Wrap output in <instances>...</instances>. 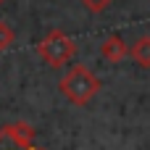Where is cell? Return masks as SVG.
Here are the masks:
<instances>
[{
    "label": "cell",
    "mask_w": 150,
    "mask_h": 150,
    "mask_svg": "<svg viewBox=\"0 0 150 150\" xmlns=\"http://www.w3.org/2000/svg\"><path fill=\"white\" fill-rule=\"evenodd\" d=\"M129 55L140 69H150V34L134 40V45L129 47Z\"/></svg>",
    "instance_id": "5"
},
{
    "label": "cell",
    "mask_w": 150,
    "mask_h": 150,
    "mask_svg": "<svg viewBox=\"0 0 150 150\" xmlns=\"http://www.w3.org/2000/svg\"><path fill=\"white\" fill-rule=\"evenodd\" d=\"M37 55L42 58V63H47L50 69H61L66 63H71V58L76 55V45L74 40L61 32V29H53L47 32L40 42H37Z\"/></svg>",
    "instance_id": "2"
},
{
    "label": "cell",
    "mask_w": 150,
    "mask_h": 150,
    "mask_svg": "<svg viewBox=\"0 0 150 150\" xmlns=\"http://www.w3.org/2000/svg\"><path fill=\"white\" fill-rule=\"evenodd\" d=\"M0 150H13L8 142H5V140H3V134H0Z\"/></svg>",
    "instance_id": "8"
},
{
    "label": "cell",
    "mask_w": 150,
    "mask_h": 150,
    "mask_svg": "<svg viewBox=\"0 0 150 150\" xmlns=\"http://www.w3.org/2000/svg\"><path fill=\"white\" fill-rule=\"evenodd\" d=\"M29 150H45V148H34V145H32V148H29Z\"/></svg>",
    "instance_id": "9"
},
{
    "label": "cell",
    "mask_w": 150,
    "mask_h": 150,
    "mask_svg": "<svg viewBox=\"0 0 150 150\" xmlns=\"http://www.w3.org/2000/svg\"><path fill=\"white\" fill-rule=\"evenodd\" d=\"M90 13H103L105 8H111L113 5V0H79Z\"/></svg>",
    "instance_id": "7"
},
{
    "label": "cell",
    "mask_w": 150,
    "mask_h": 150,
    "mask_svg": "<svg viewBox=\"0 0 150 150\" xmlns=\"http://www.w3.org/2000/svg\"><path fill=\"white\" fill-rule=\"evenodd\" d=\"M100 55L108 61V63H121L127 55H129V45L119 37V34H108L100 45Z\"/></svg>",
    "instance_id": "4"
},
{
    "label": "cell",
    "mask_w": 150,
    "mask_h": 150,
    "mask_svg": "<svg viewBox=\"0 0 150 150\" xmlns=\"http://www.w3.org/2000/svg\"><path fill=\"white\" fill-rule=\"evenodd\" d=\"M58 90H61V95H63L71 105H87V103L103 90V82H100V76L92 74L87 66L76 63V66H71L69 71L61 74Z\"/></svg>",
    "instance_id": "1"
},
{
    "label": "cell",
    "mask_w": 150,
    "mask_h": 150,
    "mask_svg": "<svg viewBox=\"0 0 150 150\" xmlns=\"http://www.w3.org/2000/svg\"><path fill=\"white\" fill-rule=\"evenodd\" d=\"M3 140L11 145L13 150H29L34 145V137H37V129L29 127L26 121H13V124H5L0 129Z\"/></svg>",
    "instance_id": "3"
},
{
    "label": "cell",
    "mask_w": 150,
    "mask_h": 150,
    "mask_svg": "<svg viewBox=\"0 0 150 150\" xmlns=\"http://www.w3.org/2000/svg\"><path fill=\"white\" fill-rule=\"evenodd\" d=\"M13 42H16V32H13L5 21H0V50H8Z\"/></svg>",
    "instance_id": "6"
},
{
    "label": "cell",
    "mask_w": 150,
    "mask_h": 150,
    "mask_svg": "<svg viewBox=\"0 0 150 150\" xmlns=\"http://www.w3.org/2000/svg\"><path fill=\"white\" fill-rule=\"evenodd\" d=\"M3 3H5V0H0V5H3Z\"/></svg>",
    "instance_id": "10"
}]
</instances>
